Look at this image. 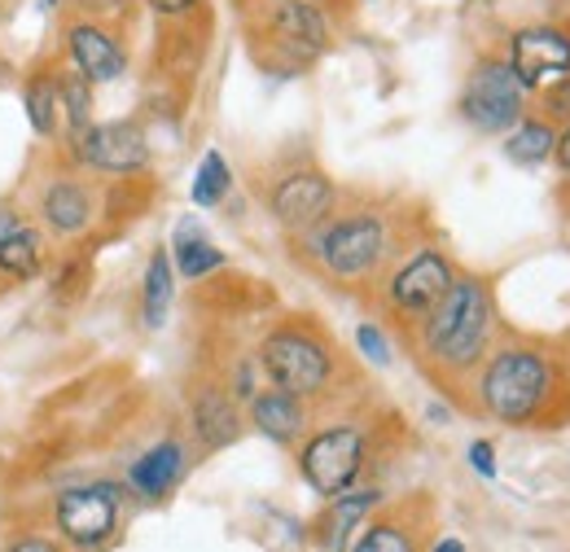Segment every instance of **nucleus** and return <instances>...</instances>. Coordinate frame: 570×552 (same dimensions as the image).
Masks as SVG:
<instances>
[{
    "label": "nucleus",
    "instance_id": "1",
    "mask_svg": "<svg viewBox=\"0 0 570 552\" xmlns=\"http://www.w3.org/2000/svg\"><path fill=\"white\" fill-rule=\"evenodd\" d=\"M492 338V294L474 276H452L439 303L422 316V346L439 368L465 373L483 359Z\"/></svg>",
    "mask_w": 570,
    "mask_h": 552
},
{
    "label": "nucleus",
    "instance_id": "2",
    "mask_svg": "<svg viewBox=\"0 0 570 552\" xmlns=\"http://www.w3.org/2000/svg\"><path fill=\"white\" fill-rule=\"evenodd\" d=\"M549 386L553 368L535 346H504L479 377V400L504 425H527L549 404Z\"/></svg>",
    "mask_w": 570,
    "mask_h": 552
},
{
    "label": "nucleus",
    "instance_id": "3",
    "mask_svg": "<svg viewBox=\"0 0 570 552\" xmlns=\"http://www.w3.org/2000/svg\"><path fill=\"white\" fill-rule=\"evenodd\" d=\"M461 115L474 132L483 137H500L509 132L522 115H527V88L518 83V75L509 62H479L465 79V92H461Z\"/></svg>",
    "mask_w": 570,
    "mask_h": 552
},
{
    "label": "nucleus",
    "instance_id": "4",
    "mask_svg": "<svg viewBox=\"0 0 570 552\" xmlns=\"http://www.w3.org/2000/svg\"><path fill=\"white\" fill-rule=\"evenodd\" d=\"M259 368L273 377V386L294 391V395H321L330 373H334V359L321 338L303 334V329H277L264 338L259 351Z\"/></svg>",
    "mask_w": 570,
    "mask_h": 552
},
{
    "label": "nucleus",
    "instance_id": "5",
    "mask_svg": "<svg viewBox=\"0 0 570 552\" xmlns=\"http://www.w3.org/2000/svg\"><path fill=\"white\" fill-rule=\"evenodd\" d=\"M298 470L316 495H338L360 479L364 470V430L360 425H325L312 434L298 452Z\"/></svg>",
    "mask_w": 570,
    "mask_h": 552
},
{
    "label": "nucleus",
    "instance_id": "6",
    "mask_svg": "<svg viewBox=\"0 0 570 552\" xmlns=\"http://www.w3.org/2000/svg\"><path fill=\"white\" fill-rule=\"evenodd\" d=\"M316 250H321V264L330 273L343 276V280H356V276L373 273L386 255V219L368 215V210L347 215V219H338L321 233Z\"/></svg>",
    "mask_w": 570,
    "mask_h": 552
},
{
    "label": "nucleus",
    "instance_id": "7",
    "mask_svg": "<svg viewBox=\"0 0 570 552\" xmlns=\"http://www.w3.org/2000/svg\"><path fill=\"white\" fill-rule=\"evenodd\" d=\"M119 500H124V491L110 483L62 491L58 504H53L58 531L67 535V544H75V549H101V544H110V535L119 531Z\"/></svg>",
    "mask_w": 570,
    "mask_h": 552
},
{
    "label": "nucleus",
    "instance_id": "8",
    "mask_svg": "<svg viewBox=\"0 0 570 552\" xmlns=\"http://www.w3.org/2000/svg\"><path fill=\"white\" fill-rule=\"evenodd\" d=\"M509 67L527 92L549 88L553 79L570 75V31L562 27H527L509 40Z\"/></svg>",
    "mask_w": 570,
    "mask_h": 552
},
{
    "label": "nucleus",
    "instance_id": "9",
    "mask_svg": "<svg viewBox=\"0 0 570 552\" xmlns=\"http://www.w3.org/2000/svg\"><path fill=\"white\" fill-rule=\"evenodd\" d=\"M71 149L83 167L110 176H132L149 162V140L137 124H92L88 132L71 137Z\"/></svg>",
    "mask_w": 570,
    "mask_h": 552
},
{
    "label": "nucleus",
    "instance_id": "10",
    "mask_svg": "<svg viewBox=\"0 0 570 552\" xmlns=\"http://www.w3.org/2000/svg\"><path fill=\"white\" fill-rule=\"evenodd\" d=\"M452 264H448V255H439V250H417L400 273L391 276V285H386V303H391V312L395 316H409V321H417V316H426L430 307L439 303V294L452 285Z\"/></svg>",
    "mask_w": 570,
    "mask_h": 552
},
{
    "label": "nucleus",
    "instance_id": "11",
    "mask_svg": "<svg viewBox=\"0 0 570 552\" xmlns=\"http://www.w3.org/2000/svg\"><path fill=\"white\" fill-rule=\"evenodd\" d=\"M334 210V185L321 171H289L273 189V215L285 228H316Z\"/></svg>",
    "mask_w": 570,
    "mask_h": 552
},
{
    "label": "nucleus",
    "instance_id": "12",
    "mask_svg": "<svg viewBox=\"0 0 570 552\" xmlns=\"http://www.w3.org/2000/svg\"><path fill=\"white\" fill-rule=\"evenodd\" d=\"M268 31H273V45H277L282 53H294L298 62L325 53V45H330L325 13H321L312 0H282V4H273Z\"/></svg>",
    "mask_w": 570,
    "mask_h": 552
},
{
    "label": "nucleus",
    "instance_id": "13",
    "mask_svg": "<svg viewBox=\"0 0 570 552\" xmlns=\"http://www.w3.org/2000/svg\"><path fill=\"white\" fill-rule=\"evenodd\" d=\"M67 45H71L75 70L88 75L92 83H110V79H119L128 70L124 45L106 27H97V22H75L71 31H67Z\"/></svg>",
    "mask_w": 570,
    "mask_h": 552
},
{
    "label": "nucleus",
    "instance_id": "14",
    "mask_svg": "<svg viewBox=\"0 0 570 552\" xmlns=\"http://www.w3.org/2000/svg\"><path fill=\"white\" fill-rule=\"evenodd\" d=\"M250 421H255V430H259L264 438H273V443H294V438L307 430L303 395L282 391V386L255 391V395H250Z\"/></svg>",
    "mask_w": 570,
    "mask_h": 552
},
{
    "label": "nucleus",
    "instance_id": "15",
    "mask_svg": "<svg viewBox=\"0 0 570 552\" xmlns=\"http://www.w3.org/2000/svg\"><path fill=\"white\" fill-rule=\"evenodd\" d=\"M40 215H45V224H49L58 237H79V233H88V224H92V194H88L79 180L62 176V180L45 185V194H40Z\"/></svg>",
    "mask_w": 570,
    "mask_h": 552
},
{
    "label": "nucleus",
    "instance_id": "16",
    "mask_svg": "<svg viewBox=\"0 0 570 552\" xmlns=\"http://www.w3.org/2000/svg\"><path fill=\"white\" fill-rule=\"evenodd\" d=\"M180 474H185V447L176 438H163L158 447H149L141 461L128 470V479H132V486L141 491L145 500H163L171 486L180 483Z\"/></svg>",
    "mask_w": 570,
    "mask_h": 552
},
{
    "label": "nucleus",
    "instance_id": "17",
    "mask_svg": "<svg viewBox=\"0 0 570 552\" xmlns=\"http://www.w3.org/2000/svg\"><path fill=\"white\" fill-rule=\"evenodd\" d=\"M377 491H338V495H330V509H325V518L316 522V535H321V544L325 549H347V535L356 531L360 522L377 509Z\"/></svg>",
    "mask_w": 570,
    "mask_h": 552
},
{
    "label": "nucleus",
    "instance_id": "18",
    "mask_svg": "<svg viewBox=\"0 0 570 552\" xmlns=\"http://www.w3.org/2000/svg\"><path fill=\"white\" fill-rule=\"evenodd\" d=\"M237 408H233V400L224 395V391H203L198 400H194V430H198V438L207 443V447H224V443H233L237 438Z\"/></svg>",
    "mask_w": 570,
    "mask_h": 552
},
{
    "label": "nucleus",
    "instance_id": "19",
    "mask_svg": "<svg viewBox=\"0 0 570 552\" xmlns=\"http://www.w3.org/2000/svg\"><path fill=\"white\" fill-rule=\"evenodd\" d=\"M22 106L31 115V128L36 137H53L58 124H62V101H58V75L49 70H36L27 83H22Z\"/></svg>",
    "mask_w": 570,
    "mask_h": 552
},
{
    "label": "nucleus",
    "instance_id": "20",
    "mask_svg": "<svg viewBox=\"0 0 570 552\" xmlns=\"http://www.w3.org/2000/svg\"><path fill=\"white\" fill-rule=\"evenodd\" d=\"M45 268V237L36 228H13L0 241V276L9 280H31Z\"/></svg>",
    "mask_w": 570,
    "mask_h": 552
},
{
    "label": "nucleus",
    "instance_id": "21",
    "mask_svg": "<svg viewBox=\"0 0 570 552\" xmlns=\"http://www.w3.org/2000/svg\"><path fill=\"white\" fill-rule=\"evenodd\" d=\"M553 128L549 124H540V119H518L513 128H509V140H504V154H509V162H518V167H540V162H549L553 158Z\"/></svg>",
    "mask_w": 570,
    "mask_h": 552
},
{
    "label": "nucleus",
    "instance_id": "22",
    "mask_svg": "<svg viewBox=\"0 0 570 552\" xmlns=\"http://www.w3.org/2000/svg\"><path fill=\"white\" fill-rule=\"evenodd\" d=\"M171 285H176V280H171V255L158 250V255L149 259V268H145V298H141L145 329H163V325H167V312H171V298H176Z\"/></svg>",
    "mask_w": 570,
    "mask_h": 552
},
{
    "label": "nucleus",
    "instance_id": "23",
    "mask_svg": "<svg viewBox=\"0 0 570 552\" xmlns=\"http://www.w3.org/2000/svg\"><path fill=\"white\" fill-rule=\"evenodd\" d=\"M176 273L180 276H189V280H203L207 273H215V268H224V255H219V246H212L198 228H180L176 233Z\"/></svg>",
    "mask_w": 570,
    "mask_h": 552
},
{
    "label": "nucleus",
    "instance_id": "24",
    "mask_svg": "<svg viewBox=\"0 0 570 552\" xmlns=\"http://www.w3.org/2000/svg\"><path fill=\"white\" fill-rule=\"evenodd\" d=\"M58 101H62V115L71 124V137L92 128V79L88 75H79V70L58 75Z\"/></svg>",
    "mask_w": 570,
    "mask_h": 552
},
{
    "label": "nucleus",
    "instance_id": "25",
    "mask_svg": "<svg viewBox=\"0 0 570 552\" xmlns=\"http://www.w3.org/2000/svg\"><path fill=\"white\" fill-rule=\"evenodd\" d=\"M228 189H233V171H228L224 154H219V149H207V158L198 162L194 189H189L194 207H219V203L228 198Z\"/></svg>",
    "mask_w": 570,
    "mask_h": 552
},
{
    "label": "nucleus",
    "instance_id": "26",
    "mask_svg": "<svg viewBox=\"0 0 570 552\" xmlns=\"http://www.w3.org/2000/svg\"><path fill=\"white\" fill-rule=\"evenodd\" d=\"M413 549V540L400 531V526H373V531H364V540H356V552H409Z\"/></svg>",
    "mask_w": 570,
    "mask_h": 552
},
{
    "label": "nucleus",
    "instance_id": "27",
    "mask_svg": "<svg viewBox=\"0 0 570 552\" xmlns=\"http://www.w3.org/2000/svg\"><path fill=\"white\" fill-rule=\"evenodd\" d=\"M356 346L364 351V359H368V364H377V368H386V364H391V343L382 338V329H377V325H360Z\"/></svg>",
    "mask_w": 570,
    "mask_h": 552
},
{
    "label": "nucleus",
    "instance_id": "28",
    "mask_svg": "<svg viewBox=\"0 0 570 552\" xmlns=\"http://www.w3.org/2000/svg\"><path fill=\"white\" fill-rule=\"evenodd\" d=\"M540 97H544V110H549L553 119H570V75L553 79L549 88H540Z\"/></svg>",
    "mask_w": 570,
    "mask_h": 552
},
{
    "label": "nucleus",
    "instance_id": "29",
    "mask_svg": "<svg viewBox=\"0 0 570 552\" xmlns=\"http://www.w3.org/2000/svg\"><path fill=\"white\" fill-rule=\"evenodd\" d=\"M470 465H474L479 479H497V447H492L488 438L470 443Z\"/></svg>",
    "mask_w": 570,
    "mask_h": 552
},
{
    "label": "nucleus",
    "instance_id": "30",
    "mask_svg": "<svg viewBox=\"0 0 570 552\" xmlns=\"http://www.w3.org/2000/svg\"><path fill=\"white\" fill-rule=\"evenodd\" d=\"M53 285H58V294H62V298H71V294H79V289H88V268L71 264V268H62V273H58Z\"/></svg>",
    "mask_w": 570,
    "mask_h": 552
},
{
    "label": "nucleus",
    "instance_id": "31",
    "mask_svg": "<svg viewBox=\"0 0 570 552\" xmlns=\"http://www.w3.org/2000/svg\"><path fill=\"white\" fill-rule=\"evenodd\" d=\"M198 0H149V9L154 13H163V18H180V13H189Z\"/></svg>",
    "mask_w": 570,
    "mask_h": 552
},
{
    "label": "nucleus",
    "instance_id": "32",
    "mask_svg": "<svg viewBox=\"0 0 570 552\" xmlns=\"http://www.w3.org/2000/svg\"><path fill=\"white\" fill-rule=\"evenodd\" d=\"M553 154H558V167L570 176V119H567V132L558 137V145H553Z\"/></svg>",
    "mask_w": 570,
    "mask_h": 552
},
{
    "label": "nucleus",
    "instance_id": "33",
    "mask_svg": "<svg viewBox=\"0 0 570 552\" xmlns=\"http://www.w3.org/2000/svg\"><path fill=\"white\" fill-rule=\"evenodd\" d=\"M13 228H22V215H13V210H0V241H4Z\"/></svg>",
    "mask_w": 570,
    "mask_h": 552
},
{
    "label": "nucleus",
    "instance_id": "34",
    "mask_svg": "<svg viewBox=\"0 0 570 552\" xmlns=\"http://www.w3.org/2000/svg\"><path fill=\"white\" fill-rule=\"evenodd\" d=\"M13 549H18V552H49V549H53V540H18Z\"/></svg>",
    "mask_w": 570,
    "mask_h": 552
},
{
    "label": "nucleus",
    "instance_id": "35",
    "mask_svg": "<svg viewBox=\"0 0 570 552\" xmlns=\"http://www.w3.org/2000/svg\"><path fill=\"white\" fill-rule=\"evenodd\" d=\"M434 549H439V552H461V549H465V544H461V540H439Z\"/></svg>",
    "mask_w": 570,
    "mask_h": 552
},
{
    "label": "nucleus",
    "instance_id": "36",
    "mask_svg": "<svg viewBox=\"0 0 570 552\" xmlns=\"http://www.w3.org/2000/svg\"><path fill=\"white\" fill-rule=\"evenodd\" d=\"M45 9H58V0H45Z\"/></svg>",
    "mask_w": 570,
    "mask_h": 552
}]
</instances>
